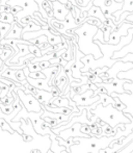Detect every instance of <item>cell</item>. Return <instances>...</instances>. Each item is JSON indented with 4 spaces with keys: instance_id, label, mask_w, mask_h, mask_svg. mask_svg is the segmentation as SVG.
Listing matches in <instances>:
<instances>
[{
    "instance_id": "83f0119b",
    "label": "cell",
    "mask_w": 133,
    "mask_h": 153,
    "mask_svg": "<svg viewBox=\"0 0 133 153\" xmlns=\"http://www.w3.org/2000/svg\"><path fill=\"white\" fill-rule=\"evenodd\" d=\"M8 0H1V5H5V4H7Z\"/></svg>"
},
{
    "instance_id": "52a82bcc",
    "label": "cell",
    "mask_w": 133,
    "mask_h": 153,
    "mask_svg": "<svg viewBox=\"0 0 133 153\" xmlns=\"http://www.w3.org/2000/svg\"><path fill=\"white\" fill-rule=\"evenodd\" d=\"M133 27V24L130 22H124L115 29V31H112L110 33V38H109V41H108V44L109 45H117L120 43L121 41V38L123 36H126L128 34V30L130 28Z\"/></svg>"
},
{
    "instance_id": "4316f807",
    "label": "cell",
    "mask_w": 133,
    "mask_h": 153,
    "mask_svg": "<svg viewBox=\"0 0 133 153\" xmlns=\"http://www.w3.org/2000/svg\"><path fill=\"white\" fill-rule=\"evenodd\" d=\"M126 22H130V23H132L133 24V13H130L129 15H128V17L126 18Z\"/></svg>"
},
{
    "instance_id": "f546056e",
    "label": "cell",
    "mask_w": 133,
    "mask_h": 153,
    "mask_svg": "<svg viewBox=\"0 0 133 153\" xmlns=\"http://www.w3.org/2000/svg\"><path fill=\"white\" fill-rule=\"evenodd\" d=\"M115 1H117V3H122V2H124V0H115Z\"/></svg>"
},
{
    "instance_id": "6da1fadb",
    "label": "cell",
    "mask_w": 133,
    "mask_h": 153,
    "mask_svg": "<svg viewBox=\"0 0 133 153\" xmlns=\"http://www.w3.org/2000/svg\"><path fill=\"white\" fill-rule=\"evenodd\" d=\"M99 27L89 25L87 23H83V25L79 26L78 28L73 29L71 32L75 33L78 36L77 46L81 53L86 55H93L95 59H99L103 56L99 46L94 42V36H96Z\"/></svg>"
},
{
    "instance_id": "603a6c76",
    "label": "cell",
    "mask_w": 133,
    "mask_h": 153,
    "mask_svg": "<svg viewBox=\"0 0 133 153\" xmlns=\"http://www.w3.org/2000/svg\"><path fill=\"white\" fill-rule=\"evenodd\" d=\"M0 126L3 127V128L6 129V130H8L10 133H14V130H13V129H10V125L8 124V123H6V122L2 123V119H0Z\"/></svg>"
},
{
    "instance_id": "1f68e13d",
    "label": "cell",
    "mask_w": 133,
    "mask_h": 153,
    "mask_svg": "<svg viewBox=\"0 0 133 153\" xmlns=\"http://www.w3.org/2000/svg\"><path fill=\"white\" fill-rule=\"evenodd\" d=\"M0 41H1V33H0Z\"/></svg>"
},
{
    "instance_id": "d4e9b609",
    "label": "cell",
    "mask_w": 133,
    "mask_h": 153,
    "mask_svg": "<svg viewBox=\"0 0 133 153\" xmlns=\"http://www.w3.org/2000/svg\"><path fill=\"white\" fill-rule=\"evenodd\" d=\"M2 13H10V6L5 4V5H1L0 4V14Z\"/></svg>"
},
{
    "instance_id": "5b68a950",
    "label": "cell",
    "mask_w": 133,
    "mask_h": 153,
    "mask_svg": "<svg viewBox=\"0 0 133 153\" xmlns=\"http://www.w3.org/2000/svg\"><path fill=\"white\" fill-rule=\"evenodd\" d=\"M70 98L76 103L78 107H85L89 105H93L94 103L100 101V96L94 97L93 90H87L83 94H75L72 89L70 90Z\"/></svg>"
},
{
    "instance_id": "277c9868",
    "label": "cell",
    "mask_w": 133,
    "mask_h": 153,
    "mask_svg": "<svg viewBox=\"0 0 133 153\" xmlns=\"http://www.w3.org/2000/svg\"><path fill=\"white\" fill-rule=\"evenodd\" d=\"M14 92L17 93L19 99H20L21 104L28 113H38V111H42V104L38 102V99L33 94H26L19 88H16Z\"/></svg>"
},
{
    "instance_id": "30bf717a",
    "label": "cell",
    "mask_w": 133,
    "mask_h": 153,
    "mask_svg": "<svg viewBox=\"0 0 133 153\" xmlns=\"http://www.w3.org/2000/svg\"><path fill=\"white\" fill-rule=\"evenodd\" d=\"M22 31L23 27H21L17 23V21H15L12 24V29L5 36V39L6 40H22Z\"/></svg>"
},
{
    "instance_id": "4fadbf2b",
    "label": "cell",
    "mask_w": 133,
    "mask_h": 153,
    "mask_svg": "<svg viewBox=\"0 0 133 153\" xmlns=\"http://www.w3.org/2000/svg\"><path fill=\"white\" fill-rule=\"evenodd\" d=\"M87 15H89V17H94V18L99 19V20H101V22L102 23L106 20V18H105V16L103 15V13H102V10H100V7L95 6V5L92 6L91 10L87 12Z\"/></svg>"
},
{
    "instance_id": "8fae6325",
    "label": "cell",
    "mask_w": 133,
    "mask_h": 153,
    "mask_svg": "<svg viewBox=\"0 0 133 153\" xmlns=\"http://www.w3.org/2000/svg\"><path fill=\"white\" fill-rule=\"evenodd\" d=\"M33 96L38 99V101L42 105H49V102L53 98V95L50 92L42 91V90H36Z\"/></svg>"
},
{
    "instance_id": "3957f363",
    "label": "cell",
    "mask_w": 133,
    "mask_h": 153,
    "mask_svg": "<svg viewBox=\"0 0 133 153\" xmlns=\"http://www.w3.org/2000/svg\"><path fill=\"white\" fill-rule=\"evenodd\" d=\"M93 4L95 6L100 7L102 10L103 15L105 16L106 19H110L115 25L117 26V19L112 16L115 13L119 12L123 7V2L122 3H117L115 0H93Z\"/></svg>"
},
{
    "instance_id": "9c48e42d",
    "label": "cell",
    "mask_w": 133,
    "mask_h": 153,
    "mask_svg": "<svg viewBox=\"0 0 133 153\" xmlns=\"http://www.w3.org/2000/svg\"><path fill=\"white\" fill-rule=\"evenodd\" d=\"M26 80L27 82L29 83L30 85H33V88H35L36 90H42V91H46V92H50L52 91V88L49 85V80L48 78H45V79H33L30 78L29 76H26Z\"/></svg>"
},
{
    "instance_id": "5bb4252c",
    "label": "cell",
    "mask_w": 133,
    "mask_h": 153,
    "mask_svg": "<svg viewBox=\"0 0 133 153\" xmlns=\"http://www.w3.org/2000/svg\"><path fill=\"white\" fill-rule=\"evenodd\" d=\"M0 15H1L0 16V22L2 23H6V24L12 25L16 21V18H15V16L12 13H2Z\"/></svg>"
},
{
    "instance_id": "9a60e30c",
    "label": "cell",
    "mask_w": 133,
    "mask_h": 153,
    "mask_svg": "<svg viewBox=\"0 0 133 153\" xmlns=\"http://www.w3.org/2000/svg\"><path fill=\"white\" fill-rule=\"evenodd\" d=\"M12 29V25L6 24V23L0 22V33H1V40L5 39V36H7V33Z\"/></svg>"
},
{
    "instance_id": "e0dca14e",
    "label": "cell",
    "mask_w": 133,
    "mask_h": 153,
    "mask_svg": "<svg viewBox=\"0 0 133 153\" xmlns=\"http://www.w3.org/2000/svg\"><path fill=\"white\" fill-rule=\"evenodd\" d=\"M29 61H30V59L26 61V62H27V68L29 69L30 73L40 72V71H42V69H41V67H40V62H30Z\"/></svg>"
},
{
    "instance_id": "cb8c5ba5",
    "label": "cell",
    "mask_w": 133,
    "mask_h": 153,
    "mask_svg": "<svg viewBox=\"0 0 133 153\" xmlns=\"http://www.w3.org/2000/svg\"><path fill=\"white\" fill-rule=\"evenodd\" d=\"M21 10H23V8L20 7V6H10V13H12L14 16H16L17 14H19Z\"/></svg>"
},
{
    "instance_id": "ffe728a7",
    "label": "cell",
    "mask_w": 133,
    "mask_h": 153,
    "mask_svg": "<svg viewBox=\"0 0 133 153\" xmlns=\"http://www.w3.org/2000/svg\"><path fill=\"white\" fill-rule=\"evenodd\" d=\"M94 41H99V42L102 43V44H106V42H105V40H104V34H103V31L101 30L100 28H99V30L97 31L96 36H94Z\"/></svg>"
},
{
    "instance_id": "484cf974",
    "label": "cell",
    "mask_w": 133,
    "mask_h": 153,
    "mask_svg": "<svg viewBox=\"0 0 133 153\" xmlns=\"http://www.w3.org/2000/svg\"><path fill=\"white\" fill-rule=\"evenodd\" d=\"M40 67H41V69H42V70H45V69H47V68H50L51 64H50V62H48V61L41 62H40Z\"/></svg>"
},
{
    "instance_id": "8992f818",
    "label": "cell",
    "mask_w": 133,
    "mask_h": 153,
    "mask_svg": "<svg viewBox=\"0 0 133 153\" xmlns=\"http://www.w3.org/2000/svg\"><path fill=\"white\" fill-rule=\"evenodd\" d=\"M126 82H131V81L127 80V79L115 78L109 83H105V82L96 83V87L105 89L106 90V94L110 96L113 93H117V94H125L126 92H125V90H124V85H125Z\"/></svg>"
},
{
    "instance_id": "d6986e66",
    "label": "cell",
    "mask_w": 133,
    "mask_h": 153,
    "mask_svg": "<svg viewBox=\"0 0 133 153\" xmlns=\"http://www.w3.org/2000/svg\"><path fill=\"white\" fill-rule=\"evenodd\" d=\"M28 48H29V52L31 53V54H33L34 55V57H42L43 55H42V51H41V49L38 48V47H36V46H33V45H29L28 46Z\"/></svg>"
},
{
    "instance_id": "ac0fdd59",
    "label": "cell",
    "mask_w": 133,
    "mask_h": 153,
    "mask_svg": "<svg viewBox=\"0 0 133 153\" xmlns=\"http://www.w3.org/2000/svg\"><path fill=\"white\" fill-rule=\"evenodd\" d=\"M84 23H87V24H89V25H94V26H97V27H99V28L103 25L101 20H99V19H97V18H94V17H87V18L85 19Z\"/></svg>"
},
{
    "instance_id": "7c38bea8",
    "label": "cell",
    "mask_w": 133,
    "mask_h": 153,
    "mask_svg": "<svg viewBox=\"0 0 133 153\" xmlns=\"http://www.w3.org/2000/svg\"><path fill=\"white\" fill-rule=\"evenodd\" d=\"M126 12L133 13V0H124L123 7H122V10H119V12H117V13H115L112 16L117 19V21L120 20V17H121L122 15H123L124 13H126Z\"/></svg>"
},
{
    "instance_id": "2e32d148",
    "label": "cell",
    "mask_w": 133,
    "mask_h": 153,
    "mask_svg": "<svg viewBox=\"0 0 133 153\" xmlns=\"http://www.w3.org/2000/svg\"><path fill=\"white\" fill-rule=\"evenodd\" d=\"M100 29L103 31V34H104V40L106 42V44H108V41H109V38H110V33L113 31V29L109 26H106V25H102L100 27Z\"/></svg>"
},
{
    "instance_id": "ba28073f",
    "label": "cell",
    "mask_w": 133,
    "mask_h": 153,
    "mask_svg": "<svg viewBox=\"0 0 133 153\" xmlns=\"http://www.w3.org/2000/svg\"><path fill=\"white\" fill-rule=\"evenodd\" d=\"M53 8V18L58 21H65L66 16L70 14V10L66 7L65 4L61 3L59 1L52 2Z\"/></svg>"
},
{
    "instance_id": "44dd1931",
    "label": "cell",
    "mask_w": 133,
    "mask_h": 153,
    "mask_svg": "<svg viewBox=\"0 0 133 153\" xmlns=\"http://www.w3.org/2000/svg\"><path fill=\"white\" fill-rule=\"evenodd\" d=\"M28 76L30 77V78H33V79H45V78H46V76H45V75L43 74L42 71H40V72L29 73Z\"/></svg>"
},
{
    "instance_id": "f1b7e54d",
    "label": "cell",
    "mask_w": 133,
    "mask_h": 153,
    "mask_svg": "<svg viewBox=\"0 0 133 153\" xmlns=\"http://www.w3.org/2000/svg\"><path fill=\"white\" fill-rule=\"evenodd\" d=\"M3 66H4V62L2 61L1 59H0V70H1V69H2V67H3Z\"/></svg>"
},
{
    "instance_id": "4dcf8cb0",
    "label": "cell",
    "mask_w": 133,
    "mask_h": 153,
    "mask_svg": "<svg viewBox=\"0 0 133 153\" xmlns=\"http://www.w3.org/2000/svg\"><path fill=\"white\" fill-rule=\"evenodd\" d=\"M48 1H50V2H54V1H59V0H48Z\"/></svg>"
},
{
    "instance_id": "7402d4cb",
    "label": "cell",
    "mask_w": 133,
    "mask_h": 153,
    "mask_svg": "<svg viewBox=\"0 0 133 153\" xmlns=\"http://www.w3.org/2000/svg\"><path fill=\"white\" fill-rule=\"evenodd\" d=\"M12 102H14V99H13L12 97H8V96L4 97L3 99L0 100V103H4V104H6V106L12 104Z\"/></svg>"
},
{
    "instance_id": "7a4b0ae2",
    "label": "cell",
    "mask_w": 133,
    "mask_h": 153,
    "mask_svg": "<svg viewBox=\"0 0 133 153\" xmlns=\"http://www.w3.org/2000/svg\"><path fill=\"white\" fill-rule=\"evenodd\" d=\"M92 114L95 115V118L104 121L108 124V126L111 129H115L120 124H129L130 119H128L126 116H124L123 111L117 109L112 104H109L108 106L103 107L102 104H98L94 111H92Z\"/></svg>"
}]
</instances>
